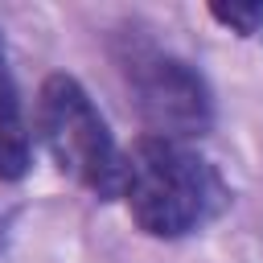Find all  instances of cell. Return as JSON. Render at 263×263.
Masks as SVG:
<instances>
[{
    "instance_id": "7a4b0ae2",
    "label": "cell",
    "mask_w": 263,
    "mask_h": 263,
    "mask_svg": "<svg viewBox=\"0 0 263 263\" xmlns=\"http://www.w3.org/2000/svg\"><path fill=\"white\" fill-rule=\"evenodd\" d=\"M37 132L58 168L70 173L82 189H90L95 197H115L123 189V156L78 78L49 74L41 82Z\"/></svg>"
},
{
    "instance_id": "8992f818",
    "label": "cell",
    "mask_w": 263,
    "mask_h": 263,
    "mask_svg": "<svg viewBox=\"0 0 263 263\" xmlns=\"http://www.w3.org/2000/svg\"><path fill=\"white\" fill-rule=\"evenodd\" d=\"M8 115H21V103H16V86H12V74L4 66V45H0V119Z\"/></svg>"
},
{
    "instance_id": "5b68a950",
    "label": "cell",
    "mask_w": 263,
    "mask_h": 263,
    "mask_svg": "<svg viewBox=\"0 0 263 263\" xmlns=\"http://www.w3.org/2000/svg\"><path fill=\"white\" fill-rule=\"evenodd\" d=\"M210 16L242 37L259 33L263 29V4H210Z\"/></svg>"
},
{
    "instance_id": "52a82bcc",
    "label": "cell",
    "mask_w": 263,
    "mask_h": 263,
    "mask_svg": "<svg viewBox=\"0 0 263 263\" xmlns=\"http://www.w3.org/2000/svg\"><path fill=\"white\" fill-rule=\"evenodd\" d=\"M4 234H8V218L0 214V242H4Z\"/></svg>"
},
{
    "instance_id": "6da1fadb",
    "label": "cell",
    "mask_w": 263,
    "mask_h": 263,
    "mask_svg": "<svg viewBox=\"0 0 263 263\" xmlns=\"http://www.w3.org/2000/svg\"><path fill=\"white\" fill-rule=\"evenodd\" d=\"M127 210L136 226L152 238H181L205 226L222 201L226 189L210 160H201L185 140L168 136H144L123 156V189Z\"/></svg>"
},
{
    "instance_id": "3957f363",
    "label": "cell",
    "mask_w": 263,
    "mask_h": 263,
    "mask_svg": "<svg viewBox=\"0 0 263 263\" xmlns=\"http://www.w3.org/2000/svg\"><path fill=\"white\" fill-rule=\"evenodd\" d=\"M115 62H119L152 136L185 140V136H201L210 127V115H214L210 90L189 62H181L177 53L160 49L156 41H148L140 33H123V41L115 45Z\"/></svg>"
},
{
    "instance_id": "277c9868",
    "label": "cell",
    "mask_w": 263,
    "mask_h": 263,
    "mask_svg": "<svg viewBox=\"0 0 263 263\" xmlns=\"http://www.w3.org/2000/svg\"><path fill=\"white\" fill-rule=\"evenodd\" d=\"M33 148H29V132L21 115L0 119V181H21L29 173Z\"/></svg>"
}]
</instances>
